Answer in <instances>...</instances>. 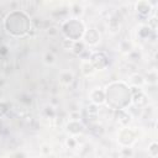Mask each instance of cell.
<instances>
[{
  "label": "cell",
  "mask_w": 158,
  "mask_h": 158,
  "mask_svg": "<svg viewBox=\"0 0 158 158\" xmlns=\"http://www.w3.org/2000/svg\"><path fill=\"white\" fill-rule=\"evenodd\" d=\"M84 43L85 44H89V46H96L99 42H100V33L98 32V30L95 28H88L85 30L84 32Z\"/></svg>",
  "instance_id": "7"
},
{
  "label": "cell",
  "mask_w": 158,
  "mask_h": 158,
  "mask_svg": "<svg viewBox=\"0 0 158 158\" xmlns=\"http://www.w3.org/2000/svg\"><path fill=\"white\" fill-rule=\"evenodd\" d=\"M4 27L9 35L22 37L30 33L32 30V20L27 12L22 10H12L6 15L4 20Z\"/></svg>",
  "instance_id": "2"
},
{
  "label": "cell",
  "mask_w": 158,
  "mask_h": 158,
  "mask_svg": "<svg viewBox=\"0 0 158 158\" xmlns=\"http://www.w3.org/2000/svg\"><path fill=\"white\" fill-rule=\"evenodd\" d=\"M144 81H146V79H144L141 74H132V75H131V83H132L133 86H136V88L142 86V85L144 84Z\"/></svg>",
  "instance_id": "16"
},
{
  "label": "cell",
  "mask_w": 158,
  "mask_h": 158,
  "mask_svg": "<svg viewBox=\"0 0 158 158\" xmlns=\"http://www.w3.org/2000/svg\"><path fill=\"white\" fill-rule=\"evenodd\" d=\"M65 128H67L68 133L75 136V135H79V133H81V132L84 131V125H83L79 120H70V121L67 123Z\"/></svg>",
  "instance_id": "10"
},
{
  "label": "cell",
  "mask_w": 158,
  "mask_h": 158,
  "mask_svg": "<svg viewBox=\"0 0 158 158\" xmlns=\"http://www.w3.org/2000/svg\"><path fill=\"white\" fill-rule=\"evenodd\" d=\"M70 51H72L75 56H79V54H81V53L85 51V43H84L83 41H77V42L73 43V47H72Z\"/></svg>",
  "instance_id": "14"
},
{
  "label": "cell",
  "mask_w": 158,
  "mask_h": 158,
  "mask_svg": "<svg viewBox=\"0 0 158 158\" xmlns=\"http://www.w3.org/2000/svg\"><path fill=\"white\" fill-rule=\"evenodd\" d=\"M135 7H136V11L141 15V16H148L151 12H152V4L149 2V1H146V0H141V1H137L136 2V5H135Z\"/></svg>",
  "instance_id": "9"
},
{
  "label": "cell",
  "mask_w": 158,
  "mask_h": 158,
  "mask_svg": "<svg viewBox=\"0 0 158 158\" xmlns=\"http://www.w3.org/2000/svg\"><path fill=\"white\" fill-rule=\"evenodd\" d=\"M89 63L95 70H102L109 65V57L104 52H93L89 58Z\"/></svg>",
  "instance_id": "4"
},
{
  "label": "cell",
  "mask_w": 158,
  "mask_h": 158,
  "mask_svg": "<svg viewBox=\"0 0 158 158\" xmlns=\"http://www.w3.org/2000/svg\"><path fill=\"white\" fill-rule=\"evenodd\" d=\"M148 152L152 157H157L158 156V143L157 142H152L148 147Z\"/></svg>",
  "instance_id": "19"
},
{
  "label": "cell",
  "mask_w": 158,
  "mask_h": 158,
  "mask_svg": "<svg viewBox=\"0 0 158 158\" xmlns=\"http://www.w3.org/2000/svg\"><path fill=\"white\" fill-rule=\"evenodd\" d=\"M104 91L106 105L114 110H125L131 104V88L125 81H112Z\"/></svg>",
  "instance_id": "1"
},
{
  "label": "cell",
  "mask_w": 158,
  "mask_h": 158,
  "mask_svg": "<svg viewBox=\"0 0 158 158\" xmlns=\"http://www.w3.org/2000/svg\"><path fill=\"white\" fill-rule=\"evenodd\" d=\"M86 111H88V117H89V120H90L91 122H95V121L98 120V115H99L98 106L94 105V104H90V105L88 106Z\"/></svg>",
  "instance_id": "13"
},
{
  "label": "cell",
  "mask_w": 158,
  "mask_h": 158,
  "mask_svg": "<svg viewBox=\"0 0 158 158\" xmlns=\"http://www.w3.org/2000/svg\"><path fill=\"white\" fill-rule=\"evenodd\" d=\"M81 73L85 75V77H89L91 74L95 73V69L93 68V65L89 63V60H84L81 63Z\"/></svg>",
  "instance_id": "15"
},
{
  "label": "cell",
  "mask_w": 158,
  "mask_h": 158,
  "mask_svg": "<svg viewBox=\"0 0 158 158\" xmlns=\"http://www.w3.org/2000/svg\"><path fill=\"white\" fill-rule=\"evenodd\" d=\"M73 41H70V40H67V38H64L63 40V47L64 48H67V49H72V47H73Z\"/></svg>",
  "instance_id": "22"
},
{
  "label": "cell",
  "mask_w": 158,
  "mask_h": 158,
  "mask_svg": "<svg viewBox=\"0 0 158 158\" xmlns=\"http://www.w3.org/2000/svg\"><path fill=\"white\" fill-rule=\"evenodd\" d=\"M73 79H74V75L72 72L65 70V72H62L59 74V83L64 86H69L73 83Z\"/></svg>",
  "instance_id": "12"
},
{
  "label": "cell",
  "mask_w": 158,
  "mask_h": 158,
  "mask_svg": "<svg viewBox=\"0 0 158 158\" xmlns=\"http://www.w3.org/2000/svg\"><path fill=\"white\" fill-rule=\"evenodd\" d=\"M67 146L70 147V148H74V146H75V139H74V137H70V138L67 139Z\"/></svg>",
  "instance_id": "23"
},
{
  "label": "cell",
  "mask_w": 158,
  "mask_h": 158,
  "mask_svg": "<svg viewBox=\"0 0 158 158\" xmlns=\"http://www.w3.org/2000/svg\"><path fill=\"white\" fill-rule=\"evenodd\" d=\"M7 111H9L7 104H6L5 101H0V117L5 116V115L7 114Z\"/></svg>",
  "instance_id": "21"
},
{
  "label": "cell",
  "mask_w": 158,
  "mask_h": 158,
  "mask_svg": "<svg viewBox=\"0 0 158 158\" xmlns=\"http://www.w3.org/2000/svg\"><path fill=\"white\" fill-rule=\"evenodd\" d=\"M131 102H133L137 106H144V105H147L148 100H147L146 94L139 88L133 86V88H131Z\"/></svg>",
  "instance_id": "6"
},
{
  "label": "cell",
  "mask_w": 158,
  "mask_h": 158,
  "mask_svg": "<svg viewBox=\"0 0 158 158\" xmlns=\"http://www.w3.org/2000/svg\"><path fill=\"white\" fill-rule=\"evenodd\" d=\"M89 98H90L91 104H94L96 106L105 104V91L102 89H94V90H91L90 94H89Z\"/></svg>",
  "instance_id": "8"
},
{
  "label": "cell",
  "mask_w": 158,
  "mask_h": 158,
  "mask_svg": "<svg viewBox=\"0 0 158 158\" xmlns=\"http://www.w3.org/2000/svg\"><path fill=\"white\" fill-rule=\"evenodd\" d=\"M152 32H153L152 27H151L149 25H146V26H142V27L139 28L138 36H139L141 38H148V37L152 35Z\"/></svg>",
  "instance_id": "17"
},
{
  "label": "cell",
  "mask_w": 158,
  "mask_h": 158,
  "mask_svg": "<svg viewBox=\"0 0 158 158\" xmlns=\"http://www.w3.org/2000/svg\"><path fill=\"white\" fill-rule=\"evenodd\" d=\"M117 141H118V143L121 146L128 147V146H131V144L135 143V141H136V133L131 128L123 127L122 130H120V132L117 135Z\"/></svg>",
  "instance_id": "5"
},
{
  "label": "cell",
  "mask_w": 158,
  "mask_h": 158,
  "mask_svg": "<svg viewBox=\"0 0 158 158\" xmlns=\"http://www.w3.org/2000/svg\"><path fill=\"white\" fill-rule=\"evenodd\" d=\"M115 118L122 126H127L131 121V115L126 110H115Z\"/></svg>",
  "instance_id": "11"
},
{
  "label": "cell",
  "mask_w": 158,
  "mask_h": 158,
  "mask_svg": "<svg viewBox=\"0 0 158 158\" xmlns=\"http://www.w3.org/2000/svg\"><path fill=\"white\" fill-rule=\"evenodd\" d=\"M43 59H44V63H46V64H53V63L56 62V57H54V54L51 53V52H47V53L44 54Z\"/></svg>",
  "instance_id": "20"
},
{
  "label": "cell",
  "mask_w": 158,
  "mask_h": 158,
  "mask_svg": "<svg viewBox=\"0 0 158 158\" xmlns=\"http://www.w3.org/2000/svg\"><path fill=\"white\" fill-rule=\"evenodd\" d=\"M60 30L67 40L77 42V41H80V38H83L86 28H85V25L79 19H68L62 23Z\"/></svg>",
  "instance_id": "3"
},
{
  "label": "cell",
  "mask_w": 158,
  "mask_h": 158,
  "mask_svg": "<svg viewBox=\"0 0 158 158\" xmlns=\"http://www.w3.org/2000/svg\"><path fill=\"white\" fill-rule=\"evenodd\" d=\"M6 53H7V48H6L5 46H1V47H0V56H1V54H6Z\"/></svg>",
  "instance_id": "24"
},
{
  "label": "cell",
  "mask_w": 158,
  "mask_h": 158,
  "mask_svg": "<svg viewBox=\"0 0 158 158\" xmlns=\"http://www.w3.org/2000/svg\"><path fill=\"white\" fill-rule=\"evenodd\" d=\"M120 51H121L122 53H130V52L132 51V44H131V42H128V41H122V42H120Z\"/></svg>",
  "instance_id": "18"
},
{
  "label": "cell",
  "mask_w": 158,
  "mask_h": 158,
  "mask_svg": "<svg viewBox=\"0 0 158 158\" xmlns=\"http://www.w3.org/2000/svg\"><path fill=\"white\" fill-rule=\"evenodd\" d=\"M120 158H131V156H121Z\"/></svg>",
  "instance_id": "25"
}]
</instances>
